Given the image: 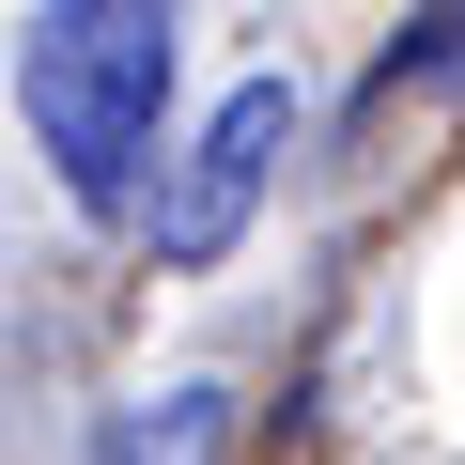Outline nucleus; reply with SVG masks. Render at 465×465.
Wrapping results in <instances>:
<instances>
[{
  "mask_svg": "<svg viewBox=\"0 0 465 465\" xmlns=\"http://www.w3.org/2000/svg\"><path fill=\"white\" fill-rule=\"evenodd\" d=\"M16 109L47 140V171L94 217H124L140 155H155V109H171V0H47L16 32Z\"/></svg>",
  "mask_w": 465,
  "mask_h": 465,
  "instance_id": "nucleus-1",
  "label": "nucleus"
},
{
  "mask_svg": "<svg viewBox=\"0 0 465 465\" xmlns=\"http://www.w3.org/2000/svg\"><path fill=\"white\" fill-rule=\"evenodd\" d=\"M295 155V94L280 78H249L186 155H171V186H155V264H217L232 232H249V202H264V171Z\"/></svg>",
  "mask_w": 465,
  "mask_h": 465,
  "instance_id": "nucleus-2",
  "label": "nucleus"
},
{
  "mask_svg": "<svg viewBox=\"0 0 465 465\" xmlns=\"http://www.w3.org/2000/svg\"><path fill=\"white\" fill-rule=\"evenodd\" d=\"M403 94H465V0L419 32V63H388V78L357 94V140H388V124H403Z\"/></svg>",
  "mask_w": 465,
  "mask_h": 465,
  "instance_id": "nucleus-3",
  "label": "nucleus"
},
{
  "mask_svg": "<svg viewBox=\"0 0 465 465\" xmlns=\"http://www.w3.org/2000/svg\"><path fill=\"white\" fill-rule=\"evenodd\" d=\"M202 450H217V388H186L171 434H124V465H202Z\"/></svg>",
  "mask_w": 465,
  "mask_h": 465,
  "instance_id": "nucleus-4",
  "label": "nucleus"
}]
</instances>
